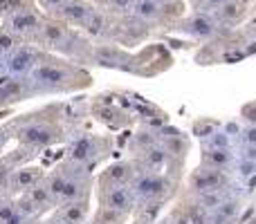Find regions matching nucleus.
I'll list each match as a JSON object with an SVG mask.
<instances>
[{
	"mask_svg": "<svg viewBox=\"0 0 256 224\" xmlns=\"http://www.w3.org/2000/svg\"><path fill=\"white\" fill-rule=\"evenodd\" d=\"M14 141L16 146H25L36 153L54 148V146H66L70 139L68 128L63 123V103L54 101L48 106L32 112L14 114Z\"/></svg>",
	"mask_w": 256,
	"mask_h": 224,
	"instance_id": "f257e3e1",
	"label": "nucleus"
},
{
	"mask_svg": "<svg viewBox=\"0 0 256 224\" xmlns=\"http://www.w3.org/2000/svg\"><path fill=\"white\" fill-rule=\"evenodd\" d=\"M32 88L38 97H66V94L84 92L92 85V74L84 65L63 58L58 54L45 52L38 65L30 74Z\"/></svg>",
	"mask_w": 256,
	"mask_h": 224,
	"instance_id": "f03ea898",
	"label": "nucleus"
},
{
	"mask_svg": "<svg viewBox=\"0 0 256 224\" xmlns=\"http://www.w3.org/2000/svg\"><path fill=\"white\" fill-rule=\"evenodd\" d=\"M38 47L45 49V52L58 54L63 58H70L79 65H86V63H90L94 43L81 29L63 22L61 18L45 16L43 25H40Z\"/></svg>",
	"mask_w": 256,
	"mask_h": 224,
	"instance_id": "7ed1b4c3",
	"label": "nucleus"
},
{
	"mask_svg": "<svg viewBox=\"0 0 256 224\" xmlns=\"http://www.w3.org/2000/svg\"><path fill=\"white\" fill-rule=\"evenodd\" d=\"M112 153V137L97 135V132H76L63 146V157L66 162H72L76 166H84L94 173V168Z\"/></svg>",
	"mask_w": 256,
	"mask_h": 224,
	"instance_id": "20e7f679",
	"label": "nucleus"
},
{
	"mask_svg": "<svg viewBox=\"0 0 256 224\" xmlns=\"http://www.w3.org/2000/svg\"><path fill=\"white\" fill-rule=\"evenodd\" d=\"M130 191H132V195H135L137 204H144V202L166 204L168 200L178 193V177L171 175V173L140 171L132 177Z\"/></svg>",
	"mask_w": 256,
	"mask_h": 224,
	"instance_id": "39448f33",
	"label": "nucleus"
},
{
	"mask_svg": "<svg viewBox=\"0 0 256 224\" xmlns=\"http://www.w3.org/2000/svg\"><path fill=\"white\" fill-rule=\"evenodd\" d=\"M43 18H45V13L40 11L36 4H30L25 0L20 7H16L14 11H9L7 16L0 20V25H4L9 31H14V34H16L22 43L38 45Z\"/></svg>",
	"mask_w": 256,
	"mask_h": 224,
	"instance_id": "423d86ee",
	"label": "nucleus"
},
{
	"mask_svg": "<svg viewBox=\"0 0 256 224\" xmlns=\"http://www.w3.org/2000/svg\"><path fill=\"white\" fill-rule=\"evenodd\" d=\"M171 67V56L160 45H148L140 52H130L124 72L137 76H158Z\"/></svg>",
	"mask_w": 256,
	"mask_h": 224,
	"instance_id": "0eeeda50",
	"label": "nucleus"
},
{
	"mask_svg": "<svg viewBox=\"0 0 256 224\" xmlns=\"http://www.w3.org/2000/svg\"><path fill=\"white\" fill-rule=\"evenodd\" d=\"M30 99H36L30 76H18L9 72L0 76V108L2 110H14V106L30 101Z\"/></svg>",
	"mask_w": 256,
	"mask_h": 224,
	"instance_id": "6e6552de",
	"label": "nucleus"
},
{
	"mask_svg": "<svg viewBox=\"0 0 256 224\" xmlns=\"http://www.w3.org/2000/svg\"><path fill=\"white\" fill-rule=\"evenodd\" d=\"M50 168L45 166V164H36L34 159L27 164H22V166H18L16 171L9 175L7 180V186H4V193L7 195H20L25 193L27 189H32L34 184H38V182H43L45 177H48Z\"/></svg>",
	"mask_w": 256,
	"mask_h": 224,
	"instance_id": "1a4fd4ad",
	"label": "nucleus"
},
{
	"mask_svg": "<svg viewBox=\"0 0 256 224\" xmlns=\"http://www.w3.org/2000/svg\"><path fill=\"white\" fill-rule=\"evenodd\" d=\"M230 173L225 171H216V168H209L200 164L194 173L189 175V195H200L207 193V191H230Z\"/></svg>",
	"mask_w": 256,
	"mask_h": 224,
	"instance_id": "9d476101",
	"label": "nucleus"
},
{
	"mask_svg": "<svg viewBox=\"0 0 256 224\" xmlns=\"http://www.w3.org/2000/svg\"><path fill=\"white\" fill-rule=\"evenodd\" d=\"M90 114H92L94 121L108 126L110 130H124L132 123V114L126 112L120 103L115 101H106V97H97L90 106Z\"/></svg>",
	"mask_w": 256,
	"mask_h": 224,
	"instance_id": "9b49d317",
	"label": "nucleus"
},
{
	"mask_svg": "<svg viewBox=\"0 0 256 224\" xmlns=\"http://www.w3.org/2000/svg\"><path fill=\"white\" fill-rule=\"evenodd\" d=\"M173 29L184 34V36H191V38L207 40V38H214V36L220 31V22H218V18L209 11H196L194 16L182 18L180 22H176Z\"/></svg>",
	"mask_w": 256,
	"mask_h": 224,
	"instance_id": "f8f14e48",
	"label": "nucleus"
},
{
	"mask_svg": "<svg viewBox=\"0 0 256 224\" xmlns=\"http://www.w3.org/2000/svg\"><path fill=\"white\" fill-rule=\"evenodd\" d=\"M137 175V164L132 157L117 159L104 166L102 171L94 175V189H104V186H130L132 177Z\"/></svg>",
	"mask_w": 256,
	"mask_h": 224,
	"instance_id": "ddd939ff",
	"label": "nucleus"
},
{
	"mask_svg": "<svg viewBox=\"0 0 256 224\" xmlns=\"http://www.w3.org/2000/svg\"><path fill=\"white\" fill-rule=\"evenodd\" d=\"M94 198H97L99 207H108L112 211L126 213L130 218L137 204L130 186H104V189H94Z\"/></svg>",
	"mask_w": 256,
	"mask_h": 224,
	"instance_id": "4468645a",
	"label": "nucleus"
},
{
	"mask_svg": "<svg viewBox=\"0 0 256 224\" xmlns=\"http://www.w3.org/2000/svg\"><path fill=\"white\" fill-rule=\"evenodd\" d=\"M43 54H45V49H40L38 45L20 43L7 56V72L9 74H18V76H30L32 70L43 58Z\"/></svg>",
	"mask_w": 256,
	"mask_h": 224,
	"instance_id": "2eb2a0df",
	"label": "nucleus"
},
{
	"mask_svg": "<svg viewBox=\"0 0 256 224\" xmlns=\"http://www.w3.org/2000/svg\"><path fill=\"white\" fill-rule=\"evenodd\" d=\"M130 52L120 43H94L90 63L97 67H108V70H122L124 72Z\"/></svg>",
	"mask_w": 256,
	"mask_h": 224,
	"instance_id": "dca6fc26",
	"label": "nucleus"
},
{
	"mask_svg": "<svg viewBox=\"0 0 256 224\" xmlns=\"http://www.w3.org/2000/svg\"><path fill=\"white\" fill-rule=\"evenodd\" d=\"M20 195L32 204V207H34V211L38 213L40 218L48 216L50 211L56 209V200H54L52 191H50V186H48V182L45 180L38 182V184H34L32 189H27L25 193H20Z\"/></svg>",
	"mask_w": 256,
	"mask_h": 224,
	"instance_id": "f3484780",
	"label": "nucleus"
},
{
	"mask_svg": "<svg viewBox=\"0 0 256 224\" xmlns=\"http://www.w3.org/2000/svg\"><path fill=\"white\" fill-rule=\"evenodd\" d=\"M236 162V150L232 148H212V146H202V155H200V164L216 171L230 173Z\"/></svg>",
	"mask_w": 256,
	"mask_h": 224,
	"instance_id": "a211bd4d",
	"label": "nucleus"
},
{
	"mask_svg": "<svg viewBox=\"0 0 256 224\" xmlns=\"http://www.w3.org/2000/svg\"><path fill=\"white\" fill-rule=\"evenodd\" d=\"M54 211H56L68 224H84V222L90 220V216H92V198H84V200H74V202L58 204Z\"/></svg>",
	"mask_w": 256,
	"mask_h": 224,
	"instance_id": "6ab92c4d",
	"label": "nucleus"
},
{
	"mask_svg": "<svg viewBox=\"0 0 256 224\" xmlns=\"http://www.w3.org/2000/svg\"><path fill=\"white\" fill-rule=\"evenodd\" d=\"M92 9H94L92 0H72V2H68L66 7L56 13V18H61L63 22H68V25H72V27L79 29V27L86 22V18L90 16Z\"/></svg>",
	"mask_w": 256,
	"mask_h": 224,
	"instance_id": "aec40b11",
	"label": "nucleus"
},
{
	"mask_svg": "<svg viewBox=\"0 0 256 224\" xmlns=\"http://www.w3.org/2000/svg\"><path fill=\"white\" fill-rule=\"evenodd\" d=\"M130 13L137 18V20L146 22L148 27L164 25V20H162V2H158V0H132Z\"/></svg>",
	"mask_w": 256,
	"mask_h": 224,
	"instance_id": "412c9836",
	"label": "nucleus"
},
{
	"mask_svg": "<svg viewBox=\"0 0 256 224\" xmlns=\"http://www.w3.org/2000/svg\"><path fill=\"white\" fill-rule=\"evenodd\" d=\"M243 13H245V4L240 2V0H225V2L214 11V16L218 18V22H220V27H222V25H234V22H238L240 18H243Z\"/></svg>",
	"mask_w": 256,
	"mask_h": 224,
	"instance_id": "4be33fe9",
	"label": "nucleus"
},
{
	"mask_svg": "<svg viewBox=\"0 0 256 224\" xmlns=\"http://www.w3.org/2000/svg\"><path fill=\"white\" fill-rule=\"evenodd\" d=\"M90 222L92 224H128L130 222V216H126V213H120V211H112V209L108 207H99L92 211V216H90Z\"/></svg>",
	"mask_w": 256,
	"mask_h": 224,
	"instance_id": "5701e85b",
	"label": "nucleus"
},
{
	"mask_svg": "<svg viewBox=\"0 0 256 224\" xmlns=\"http://www.w3.org/2000/svg\"><path fill=\"white\" fill-rule=\"evenodd\" d=\"M232 171H234L240 180L248 182V180H252V177H256V162L236 155V162H234V168H232Z\"/></svg>",
	"mask_w": 256,
	"mask_h": 224,
	"instance_id": "b1692460",
	"label": "nucleus"
},
{
	"mask_svg": "<svg viewBox=\"0 0 256 224\" xmlns=\"http://www.w3.org/2000/svg\"><path fill=\"white\" fill-rule=\"evenodd\" d=\"M34 2L45 16H56V13L61 11L68 2H72V0H34Z\"/></svg>",
	"mask_w": 256,
	"mask_h": 224,
	"instance_id": "393cba45",
	"label": "nucleus"
},
{
	"mask_svg": "<svg viewBox=\"0 0 256 224\" xmlns=\"http://www.w3.org/2000/svg\"><path fill=\"white\" fill-rule=\"evenodd\" d=\"M14 141V123H12V117L7 121L0 123V155L7 150V146Z\"/></svg>",
	"mask_w": 256,
	"mask_h": 224,
	"instance_id": "a878e982",
	"label": "nucleus"
},
{
	"mask_svg": "<svg viewBox=\"0 0 256 224\" xmlns=\"http://www.w3.org/2000/svg\"><path fill=\"white\" fill-rule=\"evenodd\" d=\"M238 139H240V144L256 146V123H250L248 128H243V130H240V135H238Z\"/></svg>",
	"mask_w": 256,
	"mask_h": 224,
	"instance_id": "bb28decb",
	"label": "nucleus"
},
{
	"mask_svg": "<svg viewBox=\"0 0 256 224\" xmlns=\"http://www.w3.org/2000/svg\"><path fill=\"white\" fill-rule=\"evenodd\" d=\"M243 119L250 123H256V103H250L243 108Z\"/></svg>",
	"mask_w": 256,
	"mask_h": 224,
	"instance_id": "cd10ccee",
	"label": "nucleus"
},
{
	"mask_svg": "<svg viewBox=\"0 0 256 224\" xmlns=\"http://www.w3.org/2000/svg\"><path fill=\"white\" fill-rule=\"evenodd\" d=\"M4 72H7V56H2V54H0V76H2Z\"/></svg>",
	"mask_w": 256,
	"mask_h": 224,
	"instance_id": "c85d7f7f",
	"label": "nucleus"
},
{
	"mask_svg": "<svg viewBox=\"0 0 256 224\" xmlns=\"http://www.w3.org/2000/svg\"><path fill=\"white\" fill-rule=\"evenodd\" d=\"M14 114V110H2V108H0V119H4V117H12Z\"/></svg>",
	"mask_w": 256,
	"mask_h": 224,
	"instance_id": "c756f323",
	"label": "nucleus"
},
{
	"mask_svg": "<svg viewBox=\"0 0 256 224\" xmlns=\"http://www.w3.org/2000/svg\"><path fill=\"white\" fill-rule=\"evenodd\" d=\"M128 224H148V222H142V220H135V218H130V222Z\"/></svg>",
	"mask_w": 256,
	"mask_h": 224,
	"instance_id": "7c9ffc66",
	"label": "nucleus"
},
{
	"mask_svg": "<svg viewBox=\"0 0 256 224\" xmlns=\"http://www.w3.org/2000/svg\"><path fill=\"white\" fill-rule=\"evenodd\" d=\"M158 2H168V0H158Z\"/></svg>",
	"mask_w": 256,
	"mask_h": 224,
	"instance_id": "2f4dec72",
	"label": "nucleus"
},
{
	"mask_svg": "<svg viewBox=\"0 0 256 224\" xmlns=\"http://www.w3.org/2000/svg\"><path fill=\"white\" fill-rule=\"evenodd\" d=\"M250 224H256V218H254V220H252V222H250Z\"/></svg>",
	"mask_w": 256,
	"mask_h": 224,
	"instance_id": "473e14b6",
	"label": "nucleus"
},
{
	"mask_svg": "<svg viewBox=\"0 0 256 224\" xmlns=\"http://www.w3.org/2000/svg\"><path fill=\"white\" fill-rule=\"evenodd\" d=\"M84 224H92V222H90V220H88V222H84Z\"/></svg>",
	"mask_w": 256,
	"mask_h": 224,
	"instance_id": "72a5a7b5",
	"label": "nucleus"
}]
</instances>
